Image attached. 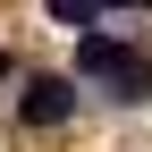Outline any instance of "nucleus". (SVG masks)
Segmentation results:
<instances>
[{
  "mask_svg": "<svg viewBox=\"0 0 152 152\" xmlns=\"http://www.w3.org/2000/svg\"><path fill=\"white\" fill-rule=\"evenodd\" d=\"M76 68H85L93 85H110L118 102H152V68H144V59H135L127 42H110V34H93V26H85V51H76Z\"/></svg>",
  "mask_w": 152,
  "mask_h": 152,
  "instance_id": "f257e3e1",
  "label": "nucleus"
},
{
  "mask_svg": "<svg viewBox=\"0 0 152 152\" xmlns=\"http://www.w3.org/2000/svg\"><path fill=\"white\" fill-rule=\"evenodd\" d=\"M0 76H9V59H0Z\"/></svg>",
  "mask_w": 152,
  "mask_h": 152,
  "instance_id": "39448f33",
  "label": "nucleus"
},
{
  "mask_svg": "<svg viewBox=\"0 0 152 152\" xmlns=\"http://www.w3.org/2000/svg\"><path fill=\"white\" fill-rule=\"evenodd\" d=\"M102 9H144V0H102Z\"/></svg>",
  "mask_w": 152,
  "mask_h": 152,
  "instance_id": "20e7f679",
  "label": "nucleus"
},
{
  "mask_svg": "<svg viewBox=\"0 0 152 152\" xmlns=\"http://www.w3.org/2000/svg\"><path fill=\"white\" fill-rule=\"evenodd\" d=\"M51 17H59V26H93V9H102V0H42Z\"/></svg>",
  "mask_w": 152,
  "mask_h": 152,
  "instance_id": "7ed1b4c3",
  "label": "nucleus"
},
{
  "mask_svg": "<svg viewBox=\"0 0 152 152\" xmlns=\"http://www.w3.org/2000/svg\"><path fill=\"white\" fill-rule=\"evenodd\" d=\"M68 110H76V85H68V76H34V85H26V118L34 127H59Z\"/></svg>",
  "mask_w": 152,
  "mask_h": 152,
  "instance_id": "f03ea898",
  "label": "nucleus"
}]
</instances>
